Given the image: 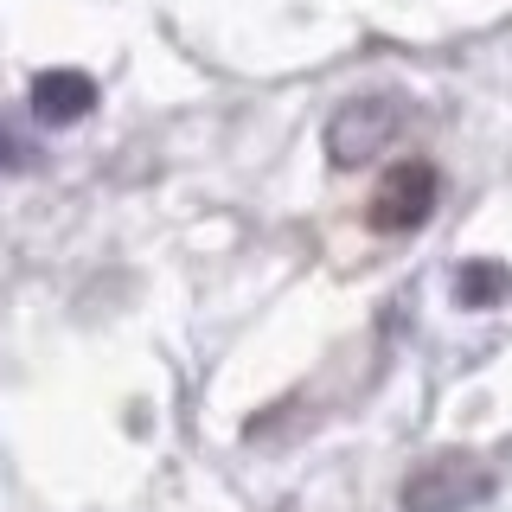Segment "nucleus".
Listing matches in <instances>:
<instances>
[{
    "instance_id": "nucleus-1",
    "label": "nucleus",
    "mask_w": 512,
    "mask_h": 512,
    "mask_svg": "<svg viewBox=\"0 0 512 512\" xmlns=\"http://www.w3.org/2000/svg\"><path fill=\"white\" fill-rule=\"evenodd\" d=\"M493 493V468L474 455V448H442V455L416 461L397 487V506L404 512H468Z\"/></svg>"
},
{
    "instance_id": "nucleus-2",
    "label": "nucleus",
    "mask_w": 512,
    "mask_h": 512,
    "mask_svg": "<svg viewBox=\"0 0 512 512\" xmlns=\"http://www.w3.org/2000/svg\"><path fill=\"white\" fill-rule=\"evenodd\" d=\"M404 128V103L397 96H346L327 116V160L333 167H365L391 148V135Z\"/></svg>"
},
{
    "instance_id": "nucleus-3",
    "label": "nucleus",
    "mask_w": 512,
    "mask_h": 512,
    "mask_svg": "<svg viewBox=\"0 0 512 512\" xmlns=\"http://www.w3.org/2000/svg\"><path fill=\"white\" fill-rule=\"evenodd\" d=\"M436 199H442V173L429 160H397L391 173L378 180V199H372V224L391 237L404 231H423L436 218Z\"/></svg>"
},
{
    "instance_id": "nucleus-4",
    "label": "nucleus",
    "mask_w": 512,
    "mask_h": 512,
    "mask_svg": "<svg viewBox=\"0 0 512 512\" xmlns=\"http://www.w3.org/2000/svg\"><path fill=\"white\" fill-rule=\"evenodd\" d=\"M96 109V84L84 71H39L32 77V116L45 128H64V122H84Z\"/></svg>"
},
{
    "instance_id": "nucleus-5",
    "label": "nucleus",
    "mask_w": 512,
    "mask_h": 512,
    "mask_svg": "<svg viewBox=\"0 0 512 512\" xmlns=\"http://www.w3.org/2000/svg\"><path fill=\"white\" fill-rule=\"evenodd\" d=\"M506 295H512V269H506V263H493V256H474V263H461V276H455V301H461L468 314L500 308Z\"/></svg>"
},
{
    "instance_id": "nucleus-6",
    "label": "nucleus",
    "mask_w": 512,
    "mask_h": 512,
    "mask_svg": "<svg viewBox=\"0 0 512 512\" xmlns=\"http://www.w3.org/2000/svg\"><path fill=\"white\" fill-rule=\"evenodd\" d=\"M32 160H39V154H32V141L13 135V128L0 122V173H20V167H32Z\"/></svg>"
}]
</instances>
